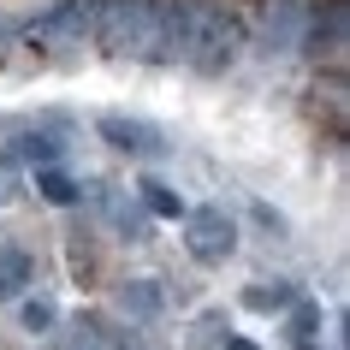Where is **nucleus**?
Here are the masks:
<instances>
[{
  "instance_id": "39448f33",
  "label": "nucleus",
  "mask_w": 350,
  "mask_h": 350,
  "mask_svg": "<svg viewBox=\"0 0 350 350\" xmlns=\"http://www.w3.org/2000/svg\"><path fill=\"white\" fill-rule=\"evenodd\" d=\"M101 137L119 143V148H131V154H154V148H161V131L131 125V119H101Z\"/></svg>"
},
{
  "instance_id": "20e7f679",
  "label": "nucleus",
  "mask_w": 350,
  "mask_h": 350,
  "mask_svg": "<svg viewBox=\"0 0 350 350\" xmlns=\"http://www.w3.org/2000/svg\"><path fill=\"white\" fill-rule=\"evenodd\" d=\"M190 250H196V261H226L232 256V220H226L220 208L190 214Z\"/></svg>"
},
{
  "instance_id": "1a4fd4ad",
  "label": "nucleus",
  "mask_w": 350,
  "mask_h": 350,
  "mask_svg": "<svg viewBox=\"0 0 350 350\" xmlns=\"http://www.w3.org/2000/svg\"><path fill=\"white\" fill-rule=\"evenodd\" d=\"M143 196H148V202H154V208H161V214H178V196H172V190H161V185H148Z\"/></svg>"
},
{
  "instance_id": "423d86ee",
  "label": "nucleus",
  "mask_w": 350,
  "mask_h": 350,
  "mask_svg": "<svg viewBox=\"0 0 350 350\" xmlns=\"http://www.w3.org/2000/svg\"><path fill=\"white\" fill-rule=\"evenodd\" d=\"M24 279H30V261H24L18 250H6V256H0V297L24 291Z\"/></svg>"
},
{
  "instance_id": "6e6552de",
  "label": "nucleus",
  "mask_w": 350,
  "mask_h": 350,
  "mask_svg": "<svg viewBox=\"0 0 350 350\" xmlns=\"http://www.w3.org/2000/svg\"><path fill=\"white\" fill-rule=\"evenodd\" d=\"M42 190H48V202H77L72 178H59V172H42Z\"/></svg>"
},
{
  "instance_id": "f257e3e1",
  "label": "nucleus",
  "mask_w": 350,
  "mask_h": 350,
  "mask_svg": "<svg viewBox=\"0 0 350 350\" xmlns=\"http://www.w3.org/2000/svg\"><path fill=\"white\" fill-rule=\"evenodd\" d=\"M243 54V18L226 6H161V54L190 59L196 72H226Z\"/></svg>"
},
{
  "instance_id": "7ed1b4c3",
  "label": "nucleus",
  "mask_w": 350,
  "mask_h": 350,
  "mask_svg": "<svg viewBox=\"0 0 350 350\" xmlns=\"http://www.w3.org/2000/svg\"><path fill=\"white\" fill-rule=\"evenodd\" d=\"M95 18H101V0H59V6L36 24V30H42V36L83 42V36H95Z\"/></svg>"
},
{
  "instance_id": "0eeeda50",
  "label": "nucleus",
  "mask_w": 350,
  "mask_h": 350,
  "mask_svg": "<svg viewBox=\"0 0 350 350\" xmlns=\"http://www.w3.org/2000/svg\"><path fill=\"white\" fill-rule=\"evenodd\" d=\"M291 303V285H256L250 291V309H285Z\"/></svg>"
},
{
  "instance_id": "f03ea898",
  "label": "nucleus",
  "mask_w": 350,
  "mask_h": 350,
  "mask_svg": "<svg viewBox=\"0 0 350 350\" xmlns=\"http://www.w3.org/2000/svg\"><path fill=\"white\" fill-rule=\"evenodd\" d=\"M95 42H101L107 54L154 59L161 54V6H154V0H101Z\"/></svg>"
}]
</instances>
